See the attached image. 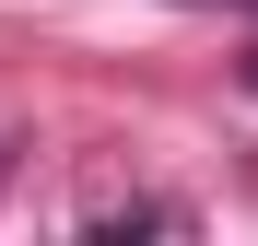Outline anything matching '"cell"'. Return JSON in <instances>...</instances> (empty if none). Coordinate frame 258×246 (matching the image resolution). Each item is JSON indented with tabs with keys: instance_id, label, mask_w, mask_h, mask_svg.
<instances>
[{
	"instance_id": "1",
	"label": "cell",
	"mask_w": 258,
	"mask_h": 246,
	"mask_svg": "<svg viewBox=\"0 0 258 246\" xmlns=\"http://www.w3.org/2000/svg\"><path fill=\"white\" fill-rule=\"evenodd\" d=\"M246 82H258V59H246Z\"/></svg>"
}]
</instances>
